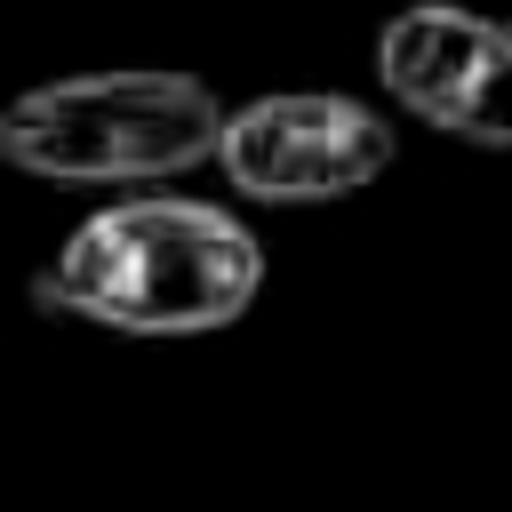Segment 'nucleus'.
<instances>
[{
  "mask_svg": "<svg viewBox=\"0 0 512 512\" xmlns=\"http://www.w3.org/2000/svg\"><path fill=\"white\" fill-rule=\"evenodd\" d=\"M264 288L256 232L184 192H144L80 216L64 248L32 272L48 320H88L112 336H216Z\"/></svg>",
  "mask_w": 512,
  "mask_h": 512,
  "instance_id": "f257e3e1",
  "label": "nucleus"
},
{
  "mask_svg": "<svg viewBox=\"0 0 512 512\" xmlns=\"http://www.w3.org/2000/svg\"><path fill=\"white\" fill-rule=\"evenodd\" d=\"M216 136V88L160 64L40 80L0 112V160L48 184H160L216 160Z\"/></svg>",
  "mask_w": 512,
  "mask_h": 512,
  "instance_id": "f03ea898",
  "label": "nucleus"
},
{
  "mask_svg": "<svg viewBox=\"0 0 512 512\" xmlns=\"http://www.w3.org/2000/svg\"><path fill=\"white\" fill-rule=\"evenodd\" d=\"M216 168L232 192H248L264 208L344 200L392 168V128L376 104H360L344 88H272V96L224 112Z\"/></svg>",
  "mask_w": 512,
  "mask_h": 512,
  "instance_id": "7ed1b4c3",
  "label": "nucleus"
},
{
  "mask_svg": "<svg viewBox=\"0 0 512 512\" xmlns=\"http://www.w3.org/2000/svg\"><path fill=\"white\" fill-rule=\"evenodd\" d=\"M376 80L424 128L480 152H512V24L472 16L456 0H416L384 16Z\"/></svg>",
  "mask_w": 512,
  "mask_h": 512,
  "instance_id": "20e7f679",
  "label": "nucleus"
}]
</instances>
